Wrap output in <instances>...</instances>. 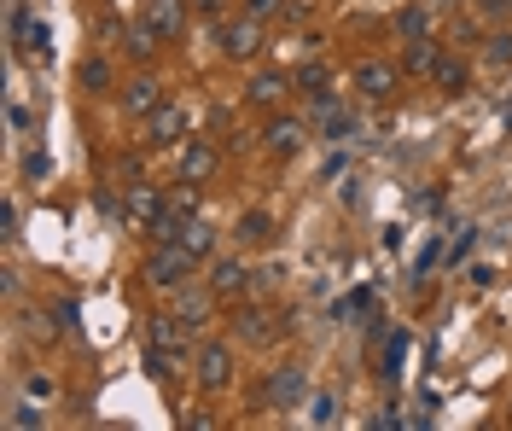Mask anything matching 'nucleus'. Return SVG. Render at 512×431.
<instances>
[{
    "instance_id": "f03ea898",
    "label": "nucleus",
    "mask_w": 512,
    "mask_h": 431,
    "mask_svg": "<svg viewBox=\"0 0 512 431\" xmlns=\"http://www.w3.org/2000/svg\"><path fill=\"white\" fill-rule=\"evenodd\" d=\"M233 332H239L245 344H256V350H268V344H280L291 332V315L268 309V303H239V309H233Z\"/></svg>"
},
{
    "instance_id": "aec40b11",
    "label": "nucleus",
    "mask_w": 512,
    "mask_h": 431,
    "mask_svg": "<svg viewBox=\"0 0 512 431\" xmlns=\"http://www.w3.org/2000/svg\"><path fill=\"white\" fill-rule=\"evenodd\" d=\"M47 18H30V24H24V30H18V41H12V47H18V53H24V59H35V65H47V59H53V41H47Z\"/></svg>"
},
{
    "instance_id": "b1692460",
    "label": "nucleus",
    "mask_w": 512,
    "mask_h": 431,
    "mask_svg": "<svg viewBox=\"0 0 512 431\" xmlns=\"http://www.w3.org/2000/svg\"><path fill=\"white\" fill-rule=\"evenodd\" d=\"M123 47H128V53H134V59H140V65H146V59H152V53H158V47H163V35L152 30L146 18H140L134 30H123Z\"/></svg>"
},
{
    "instance_id": "9b49d317",
    "label": "nucleus",
    "mask_w": 512,
    "mask_h": 431,
    "mask_svg": "<svg viewBox=\"0 0 512 431\" xmlns=\"http://www.w3.org/2000/svg\"><path fill=\"white\" fill-rule=\"evenodd\" d=\"M187 12H192V0H146V24L163 35V41H181V30H187Z\"/></svg>"
},
{
    "instance_id": "a211bd4d",
    "label": "nucleus",
    "mask_w": 512,
    "mask_h": 431,
    "mask_svg": "<svg viewBox=\"0 0 512 431\" xmlns=\"http://www.w3.org/2000/svg\"><path fill=\"white\" fill-rule=\"evenodd\" d=\"M0 420H6L12 431H41V426H47L41 402H35V397H24V391H12V397H6V414H0Z\"/></svg>"
},
{
    "instance_id": "a878e982",
    "label": "nucleus",
    "mask_w": 512,
    "mask_h": 431,
    "mask_svg": "<svg viewBox=\"0 0 512 431\" xmlns=\"http://www.w3.org/2000/svg\"><path fill=\"white\" fill-rule=\"evenodd\" d=\"M76 82H82V94H111V65L105 59H82Z\"/></svg>"
},
{
    "instance_id": "1a4fd4ad",
    "label": "nucleus",
    "mask_w": 512,
    "mask_h": 431,
    "mask_svg": "<svg viewBox=\"0 0 512 431\" xmlns=\"http://www.w3.org/2000/svg\"><path fill=\"white\" fill-rule=\"evenodd\" d=\"M216 303H222L216 286H181V292H175V315H181L192 332H204L210 321H216Z\"/></svg>"
},
{
    "instance_id": "c756f323",
    "label": "nucleus",
    "mask_w": 512,
    "mask_h": 431,
    "mask_svg": "<svg viewBox=\"0 0 512 431\" xmlns=\"http://www.w3.org/2000/svg\"><path fill=\"white\" fill-rule=\"evenodd\" d=\"M303 408H309V426H332V420H338V397H332V391H320V397H309Z\"/></svg>"
},
{
    "instance_id": "f704fd0d",
    "label": "nucleus",
    "mask_w": 512,
    "mask_h": 431,
    "mask_svg": "<svg viewBox=\"0 0 512 431\" xmlns=\"http://www.w3.org/2000/svg\"><path fill=\"white\" fill-rule=\"evenodd\" d=\"M6 123H12V129H30V123H35V117H30V105H24V100H12V105H6Z\"/></svg>"
},
{
    "instance_id": "f8f14e48",
    "label": "nucleus",
    "mask_w": 512,
    "mask_h": 431,
    "mask_svg": "<svg viewBox=\"0 0 512 431\" xmlns=\"http://www.w3.org/2000/svg\"><path fill=\"white\" fill-rule=\"evenodd\" d=\"M210 286H216V298H245L256 286V274L239 263V257H216V263H210Z\"/></svg>"
},
{
    "instance_id": "4be33fe9",
    "label": "nucleus",
    "mask_w": 512,
    "mask_h": 431,
    "mask_svg": "<svg viewBox=\"0 0 512 431\" xmlns=\"http://www.w3.org/2000/svg\"><path fill=\"white\" fill-rule=\"evenodd\" d=\"M431 82H437V88H443V94H466V88H472V65H466V59H437V70H431Z\"/></svg>"
},
{
    "instance_id": "c85d7f7f",
    "label": "nucleus",
    "mask_w": 512,
    "mask_h": 431,
    "mask_svg": "<svg viewBox=\"0 0 512 431\" xmlns=\"http://www.w3.org/2000/svg\"><path fill=\"white\" fill-rule=\"evenodd\" d=\"M483 59H489L495 70H512V30L483 35Z\"/></svg>"
},
{
    "instance_id": "cd10ccee",
    "label": "nucleus",
    "mask_w": 512,
    "mask_h": 431,
    "mask_svg": "<svg viewBox=\"0 0 512 431\" xmlns=\"http://www.w3.org/2000/svg\"><path fill=\"white\" fill-rule=\"evenodd\" d=\"M239 239H245V245H262V239H274V216H268V210H245V222H239Z\"/></svg>"
},
{
    "instance_id": "7c9ffc66",
    "label": "nucleus",
    "mask_w": 512,
    "mask_h": 431,
    "mask_svg": "<svg viewBox=\"0 0 512 431\" xmlns=\"http://www.w3.org/2000/svg\"><path fill=\"white\" fill-rule=\"evenodd\" d=\"M18 233H24V210H18V199H6V210H0V239L18 245Z\"/></svg>"
},
{
    "instance_id": "7ed1b4c3",
    "label": "nucleus",
    "mask_w": 512,
    "mask_h": 431,
    "mask_svg": "<svg viewBox=\"0 0 512 431\" xmlns=\"http://www.w3.org/2000/svg\"><path fill=\"white\" fill-rule=\"evenodd\" d=\"M268 24H262V18H251V12H245V18H222V24H216V53H222V59H239V65H251L256 53H262V41H268Z\"/></svg>"
},
{
    "instance_id": "423d86ee",
    "label": "nucleus",
    "mask_w": 512,
    "mask_h": 431,
    "mask_svg": "<svg viewBox=\"0 0 512 431\" xmlns=\"http://www.w3.org/2000/svg\"><path fill=\"white\" fill-rule=\"evenodd\" d=\"M268 402H274L280 414L309 402V373H303V362H280L274 373H268Z\"/></svg>"
},
{
    "instance_id": "e433bc0d",
    "label": "nucleus",
    "mask_w": 512,
    "mask_h": 431,
    "mask_svg": "<svg viewBox=\"0 0 512 431\" xmlns=\"http://www.w3.org/2000/svg\"><path fill=\"white\" fill-rule=\"evenodd\" d=\"M483 12H489V18H512V0H478Z\"/></svg>"
},
{
    "instance_id": "bb28decb",
    "label": "nucleus",
    "mask_w": 512,
    "mask_h": 431,
    "mask_svg": "<svg viewBox=\"0 0 512 431\" xmlns=\"http://www.w3.org/2000/svg\"><path fill=\"white\" fill-rule=\"evenodd\" d=\"M18 391L35 402H53L59 397V385H53V373H41V367H30V373H18Z\"/></svg>"
},
{
    "instance_id": "ddd939ff",
    "label": "nucleus",
    "mask_w": 512,
    "mask_h": 431,
    "mask_svg": "<svg viewBox=\"0 0 512 431\" xmlns=\"http://www.w3.org/2000/svg\"><path fill=\"white\" fill-rule=\"evenodd\" d=\"M309 123L320 129V140H350V134H355V111H350V105H338V100H315Z\"/></svg>"
},
{
    "instance_id": "dca6fc26",
    "label": "nucleus",
    "mask_w": 512,
    "mask_h": 431,
    "mask_svg": "<svg viewBox=\"0 0 512 431\" xmlns=\"http://www.w3.org/2000/svg\"><path fill=\"white\" fill-rule=\"evenodd\" d=\"M355 94H361V100H390V94H396V70L379 65V59H373V65H355Z\"/></svg>"
},
{
    "instance_id": "0eeeda50",
    "label": "nucleus",
    "mask_w": 512,
    "mask_h": 431,
    "mask_svg": "<svg viewBox=\"0 0 512 431\" xmlns=\"http://www.w3.org/2000/svg\"><path fill=\"white\" fill-rule=\"evenodd\" d=\"M262 146H268V158H280V164H286V158H297V152H303V146H309V123H303V117H268V134H262Z\"/></svg>"
},
{
    "instance_id": "2eb2a0df",
    "label": "nucleus",
    "mask_w": 512,
    "mask_h": 431,
    "mask_svg": "<svg viewBox=\"0 0 512 431\" xmlns=\"http://www.w3.org/2000/svg\"><path fill=\"white\" fill-rule=\"evenodd\" d=\"M297 88V76H286V70H256L251 82H245V100L251 105H280Z\"/></svg>"
},
{
    "instance_id": "5701e85b",
    "label": "nucleus",
    "mask_w": 512,
    "mask_h": 431,
    "mask_svg": "<svg viewBox=\"0 0 512 431\" xmlns=\"http://www.w3.org/2000/svg\"><path fill=\"white\" fill-rule=\"evenodd\" d=\"M396 35H402V41H419V35H431V6H425V0H408V6L396 12Z\"/></svg>"
},
{
    "instance_id": "4468645a",
    "label": "nucleus",
    "mask_w": 512,
    "mask_h": 431,
    "mask_svg": "<svg viewBox=\"0 0 512 431\" xmlns=\"http://www.w3.org/2000/svg\"><path fill=\"white\" fill-rule=\"evenodd\" d=\"M158 105H163V82L152 76V70H140V76L123 88V111L128 117H152Z\"/></svg>"
},
{
    "instance_id": "4c0bfd02",
    "label": "nucleus",
    "mask_w": 512,
    "mask_h": 431,
    "mask_svg": "<svg viewBox=\"0 0 512 431\" xmlns=\"http://www.w3.org/2000/svg\"><path fill=\"white\" fill-rule=\"evenodd\" d=\"M222 6H227V0H192V12H204V18H216Z\"/></svg>"
},
{
    "instance_id": "473e14b6",
    "label": "nucleus",
    "mask_w": 512,
    "mask_h": 431,
    "mask_svg": "<svg viewBox=\"0 0 512 431\" xmlns=\"http://www.w3.org/2000/svg\"><path fill=\"white\" fill-rule=\"evenodd\" d=\"M169 204H175L181 216H192V210H198V187H192V181H175V187H169Z\"/></svg>"
},
{
    "instance_id": "2f4dec72",
    "label": "nucleus",
    "mask_w": 512,
    "mask_h": 431,
    "mask_svg": "<svg viewBox=\"0 0 512 431\" xmlns=\"http://www.w3.org/2000/svg\"><path fill=\"white\" fill-rule=\"evenodd\" d=\"M47 175H53V158H47L41 146H30V152H24V181H47Z\"/></svg>"
},
{
    "instance_id": "9d476101",
    "label": "nucleus",
    "mask_w": 512,
    "mask_h": 431,
    "mask_svg": "<svg viewBox=\"0 0 512 431\" xmlns=\"http://www.w3.org/2000/svg\"><path fill=\"white\" fill-rule=\"evenodd\" d=\"M181 134H187V105L163 100L152 117H146V140L152 146H181Z\"/></svg>"
},
{
    "instance_id": "6ab92c4d",
    "label": "nucleus",
    "mask_w": 512,
    "mask_h": 431,
    "mask_svg": "<svg viewBox=\"0 0 512 431\" xmlns=\"http://www.w3.org/2000/svg\"><path fill=\"white\" fill-rule=\"evenodd\" d=\"M181 245H187L192 257H198V263H210V257H216V222H204V216L192 210V216H187V228H181Z\"/></svg>"
},
{
    "instance_id": "6e6552de",
    "label": "nucleus",
    "mask_w": 512,
    "mask_h": 431,
    "mask_svg": "<svg viewBox=\"0 0 512 431\" xmlns=\"http://www.w3.org/2000/svg\"><path fill=\"white\" fill-rule=\"evenodd\" d=\"M216 169H222V152H216L210 140H187V146H181V158H175V175L192 181V187H204Z\"/></svg>"
},
{
    "instance_id": "c9c22d12",
    "label": "nucleus",
    "mask_w": 512,
    "mask_h": 431,
    "mask_svg": "<svg viewBox=\"0 0 512 431\" xmlns=\"http://www.w3.org/2000/svg\"><path fill=\"white\" fill-rule=\"evenodd\" d=\"M454 35H460V41H483V35H478V18H454Z\"/></svg>"
},
{
    "instance_id": "39448f33",
    "label": "nucleus",
    "mask_w": 512,
    "mask_h": 431,
    "mask_svg": "<svg viewBox=\"0 0 512 431\" xmlns=\"http://www.w3.org/2000/svg\"><path fill=\"white\" fill-rule=\"evenodd\" d=\"M146 350H163V356L187 362L192 356V327L175 315V309H152V315H146Z\"/></svg>"
},
{
    "instance_id": "f257e3e1",
    "label": "nucleus",
    "mask_w": 512,
    "mask_h": 431,
    "mask_svg": "<svg viewBox=\"0 0 512 431\" xmlns=\"http://www.w3.org/2000/svg\"><path fill=\"white\" fill-rule=\"evenodd\" d=\"M192 268H198V257H192L187 245L163 239V245L146 251V286L152 292H181V286H192Z\"/></svg>"
},
{
    "instance_id": "72a5a7b5",
    "label": "nucleus",
    "mask_w": 512,
    "mask_h": 431,
    "mask_svg": "<svg viewBox=\"0 0 512 431\" xmlns=\"http://www.w3.org/2000/svg\"><path fill=\"white\" fill-rule=\"evenodd\" d=\"M245 12L268 24V18H280V12H286V0H245Z\"/></svg>"
},
{
    "instance_id": "58836bf2",
    "label": "nucleus",
    "mask_w": 512,
    "mask_h": 431,
    "mask_svg": "<svg viewBox=\"0 0 512 431\" xmlns=\"http://www.w3.org/2000/svg\"><path fill=\"white\" fill-rule=\"evenodd\" d=\"M507 420H512V402H507Z\"/></svg>"
},
{
    "instance_id": "f3484780",
    "label": "nucleus",
    "mask_w": 512,
    "mask_h": 431,
    "mask_svg": "<svg viewBox=\"0 0 512 431\" xmlns=\"http://www.w3.org/2000/svg\"><path fill=\"white\" fill-rule=\"evenodd\" d=\"M443 59V47L431 41V35H419V41H402V76H431Z\"/></svg>"
},
{
    "instance_id": "393cba45",
    "label": "nucleus",
    "mask_w": 512,
    "mask_h": 431,
    "mask_svg": "<svg viewBox=\"0 0 512 431\" xmlns=\"http://www.w3.org/2000/svg\"><path fill=\"white\" fill-rule=\"evenodd\" d=\"M297 94H309V105L332 100V70H326V65H303V70H297Z\"/></svg>"
},
{
    "instance_id": "412c9836",
    "label": "nucleus",
    "mask_w": 512,
    "mask_h": 431,
    "mask_svg": "<svg viewBox=\"0 0 512 431\" xmlns=\"http://www.w3.org/2000/svg\"><path fill=\"white\" fill-rule=\"evenodd\" d=\"M163 204H169V193H158V187H146V181H134V193H128V222H140V228H146V222L158 216Z\"/></svg>"
},
{
    "instance_id": "20e7f679",
    "label": "nucleus",
    "mask_w": 512,
    "mask_h": 431,
    "mask_svg": "<svg viewBox=\"0 0 512 431\" xmlns=\"http://www.w3.org/2000/svg\"><path fill=\"white\" fill-rule=\"evenodd\" d=\"M233 373H239V362H233V350H227L222 338L198 344V356H192V379H198L204 397H222L227 385H233Z\"/></svg>"
}]
</instances>
